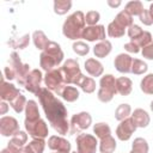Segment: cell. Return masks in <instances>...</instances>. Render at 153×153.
<instances>
[{"label": "cell", "instance_id": "obj_21", "mask_svg": "<svg viewBox=\"0 0 153 153\" xmlns=\"http://www.w3.org/2000/svg\"><path fill=\"white\" fill-rule=\"evenodd\" d=\"M85 69H86V72L91 75V76H100L102 74H103V72H104V67H103V65L100 63V61H98V60H96V59H93V57H90V59H87L86 61H85Z\"/></svg>", "mask_w": 153, "mask_h": 153}, {"label": "cell", "instance_id": "obj_50", "mask_svg": "<svg viewBox=\"0 0 153 153\" xmlns=\"http://www.w3.org/2000/svg\"><path fill=\"white\" fill-rule=\"evenodd\" d=\"M0 153H16V152H14V151H12L11 148L6 147V148H4V149H2V151H1Z\"/></svg>", "mask_w": 153, "mask_h": 153}, {"label": "cell", "instance_id": "obj_23", "mask_svg": "<svg viewBox=\"0 0 153 153\" xmlns=\"http://www.w3.org/2000/svg\"><path fill=\"white\" fill-rule=\"evenodd\" d=\"M111 50H112V44L108 39L102 41V42H98L93 47V54L98 59H104L105 56H108L111 53Z\"/></svg>", "mask_w": 153, "mask_h": 153}, {"label": "cell", "instance_id": "obj_25", "mask_svg": "<svg viewBox=\"0 0 153 153\" xmlns=\"http://www.w3.org/2000/svg\"><path fill=\"white\" fill-rule=\"evenodd\" d=\"M32 42H33L35 47H36L38 50H42V51H43L50 41L48 39V37L45 36V33H44L43 31L36 30V31H33V33H32Z\"/></svg>", "mask_w": 153, "mask_h": 153}, {"label": "cell", "instance_id": "obj_39", "mask_svg": "<svg viewBox=\"0 0 153 153\" xmlns=\"http://www.w3.org/2000/svg\"><path fill=\"white\" fill-rule=\"evenodd\" d=\"M26 103H27V100H26L25 96H23V94L20 93L16 99H13V100L10 103V105H11V108H12L17 114H20L23 110H25Z\"/></svg>", "mask_w": 153, "mask_h": 153}, {"label": "cell", "instance_id": "obj_2", "mask_svg": "<svg viewBox=\"0 0 153 153\" xmlns=\"http://www.w3.org/2000/svg\"><path fill=\"white\" fill-rule=\"evenodd\" d=\"M63 57H65V54L60 44L54 41H50L45 47V49L39 55V66L47 73L54 69L55 67H57L63 61Z\"/></svg>", "mask_w": 153, "mask_h": 153}, {"label": "cell", "instance_id": "obj_3", "mask_svg": "<svg viewBox=\"0 0 153 153\" xmlns=\"http://www.w3.org/2000/svg\"><path fill=\"white\" fill-rule=\"evenodd\" d=\"M85 14L82 11H75L71 16L67 17L62 25V33L65 37L72 41H76L78 38H81L82 32L85 30Z\"/></svg>", "mask_w": 153, "mask_h": 153}, {"label": "cell", "instance_id": "obj_46", "mask_svg": "<svg viewBox=\"0 0 153 153\" xmlns=\"http://www.w3.org/2000/svg\"><path fill=\"white\" fill-rule=\"evenodd\" d=\"M4 75H5L6 79L13 80V79H16V76H17V73H16L14 68H13L11 65H7V66L4 68Z\"/></svg>", "mask_w": 153, "mask_h": 153}, {"label": "cell", "instance_id": "obj_7", "mask_svg": "<svg viewBox=\"0 0 153 153\" xmlns=\"http://www.w3.org/2000/svg\"><path fill=\"white\" fill-rule=\"evenodd\" d=\"M44 84H45L48 90H50L51 92L57 93L59 96L61 94L62 90L67 85L63 80V76H62V73H61L60 68H54V69L47 72L45 75H44Z\"/></svg>", "mask_w": 153, "mask_h": 153}, {"label": "cell", "instance_id": "obj_27", "mask_svg": "<svg viewBox=\"0 0 153 153\" xmlns=\"http://www.w3.org/2000/svg\"><path fill=\"white\" fill-rule=\"evenodd\" d=\"M117 147L116 140L110 135L105 139H102L99 142V151L100 153H114Z\"/></svg>", "mask_w": 153, "mask_h": 153}, {"label": "cell", "instance_id": "obj_54", "mask_svg": "<svg viewBox=\"0 0 153 153\" xmlns=\"http://www.w3.org/2000/svg\"><path fill=\"white\" fill-rule=\"evenodd\" d=\"M72 153H79V152H78V151H75V152H72Z\"/></svg>", "mask_w": 153, "mask_h": 153}, {"label": "cell", "instance_id": "obj_55", "mask_svg": "<svg viewBox=\"0 0 153 153\" xmlns=\"http://www.w3.org/2000/svg\"><path fill=\"white\" fill-rule=\"evenodd\" d=\"M54 153H57V152H54Z\"/></svg>", "mask_w": 153, "mask_h": 153}, {"label": "cell", "instance_id": "obj_11", "mask_svg": "<svg viewBox=\"0 0 153 153\" xmlns=\"http://www.w3.org/2000/svg\"><path fill=\"white\" fill-rule=\"evenodd\" d=\"M136 124L134 123L131 117H128L123 121L120 122V124L116 128V136L118 137V140L121 141H128L131 135L134 134V131L136 130Z\"/></svg>", "mask_w": 153, "mask_h": 153}, {"label": "cell", "instance_id": "obj_14", "mask_svg": "<svg viewBox=\"0 0 153 153\" xmlns=\"http://www.w3.org/2000/svg\"><path fill=\"white\" fill-rule=\"evenodd\" d=\"M106 33L104 25H93V26H86L81 38L88 41V42H96V41H105Z\"/></svg>", "mask_w": 153, "mask_h": 153}, {"label": "cell", "instance_id": "obj_24", "mask_svg": "<svg viewBox=\"0 0 153 153\" xmlns=\"http://www.w3.org/2000/svg\"><path fill=\"white\" fill-rule=\"evenodd\" d=\"M75 86H79L85 93H93L96 90V81L92 76H86L82 74L80 79L76 81Z\"/></svg>", "mask_w": 153, "mask_h": 153}, {"label": "cell", "instance_id": "obj_40", "mask_svg": "<svg viewBox=\"0 0 153 153\" xmlns=\"http://www.w3.org/2000/svg\"><path fill=\"white\" fill-rule=\"evenodd\" d=\"M72 49H73V51H74L76 55H79V56H85V55H87V54L90 53V47H88V44L85 43V42H82V41H75V42L73 43V45H72Z\"/></svg>", "mask_w": 153, "mask_h": 153}, {"label": "cell", "instance_id": "obj_28", "mask_svg": "<svg viewBox=\"0 0 153 153\" xmlns=\"http://www.w3.org/2000/svg\"><path fill=\"white\" fill-rule=\"evenodd\" d=\"M93 134H96V137L98 139H105L111 135V129L108 123L105 122H98L93 126Z\"/></svg>", "mask_w": 153, "mask_h": 153}, {"label": "cell", "instance_id": "obj_41", "mask_svg": "<svg viewBox=\"0 0 153 153\" xmlns=\"http://www.w3.org/2000/svg\"><path fill=\"white\" fill-rule=\"evenodd\" d=\"M131 42H134L135 44H137L140 48H143V47L148 45L149 43H152V35L148 31H143L137 38L131 39Z\"/></svg>", "mask_w": 153, "mask_h": 153}, {"label": "cell", "instance_id": "obj_9", "mask_svg": "<svg viewBox=\"0 0 153 153\" xmlns=\"http://www.w3.org/2000/svg\"><path fill=\"white\" fill-rule=\"evenodd\" d=\"M76 148L79 153H96L97 151V137L92 134H85V133H80L76 139Z\"/></svg>", "mask_w": 153, "mask_h": 153}, {"label": "cell", "instance_id": "obj_20", "mask_svg": "<svg viewBox=\"0 0 153 153\" xmlns=\"http://www.w3.org/2000/svg\"><path fill=\"white\" fill-rule=\"evenodd\" d=\"M41 118L39 116V110H38V105L35 100L30 99L27 100L26 103V106H25V120H24V123H32V122H36Z\"/></svg>", "mask_w": 153, "mask_h": 153}, {"label": "cell", "instance_id": "obj_4", "mask_svg": "<svg viewBox=\"0 0 153 153\" xmlns=\"http://www.w3.org/2000/svg\"><path fill=\"white\" fill-rule=\"evenodd\" d=\"M117 93L116 90V79L112 74H105L100 76L99 80V90L97 93L98 99L102 103H109L112 100L115 94Z\"/></svg>", "mask_w": 153, "mask_h": 153}, {"label": "cell", "instance_id": "obj_35", "mask_svg": "<svg viewBox=\"0 0 153 153\" xmlns=\"http://www.w3.org/2000/svg\"><path fill=\"white\" fill-rule=\"evenodd\" d=\"M140 90L145 94L153 96V73H149L142 78V80L140 82Z\"/></svg>", "mask_w": 153, "mask_h": 153}, {"label": "cell", "instance_id": "obj_32", "mask_svg": "<svg viewBox=\"0 0 153 153\" xmlns=\"http://www.w3.org/2000/svg\"><path fill=\"white\" fill-rule=\"evenodd\" d=\"M106 32H108V36H109V37H112V38H120V37L124 36V33H126V29H124L123 26H121L120 24H117L116 22L112 20V22L108 25Z\"/></svg>", "mask_w": 153, "mask_h": 153}, {"label": "cell", "instance_id": "obj_13", "mask_svg": "<svg viewBox=\"0 0 153 153\" xmlns=\"http://www.w3.org/2000/svg\"><path fill=\"white\" fill-rule=\"evenodd\" d=\"M43 80V75H42V72L37 68L35 69H31V72L29 73L27 78H26V81H25V90L33 93L35 96L37 94V92L42 88L41 87V82Z\"/></svg>", "mask_w": 153, "mask_h": 153}, {"label": "cell", "instance_id": "obj_49", "mask_svg": "<svg viewBox=\"0 0 153 153\" xmlns=\"http://www.w3.org/2000/svg\"><path fill=\"white\" fill-rule=\"evenodd\" d=\"M106 4L110 6V7H112V8H116V7H118V6H121V1L120 0H116V1H112V0H108L106 1Z\"/></svg>", "mask_w": 153, "mask_h": 153}, {"label": "cell", "instance_id": "obj_48", "mask_svg": "<svg viewBox=\"0 0 153 153\" xmlns=\"http://www.w3.org/2000/svg\"><path fill=\"white\" fill-rule=\"evenodd\" d=\"M8 111V105L6 102H1L0 103V115H5Z\"/></svg>", "mask_w": 153, "mask_h": 153}, {"label": "cell", "instance_id": "obj_43", "mask_svg": "<svg viewBox=\"0 0 153 153\" xmlns=\"http://www.w3.org/2000/svg\"><path fill=\"white\" fill-rule=\"evenodd\" d=\"M142 32H143V30H142L139 25H136V24L130 25V26L128 27V30H127V33H128V36H129V38H130V41H131V39L137 38Z\"/></svg>", "mask_w": 153, "mask_h": 153}, {"label": "cell", "instance_id": "obj_30", "mask_svg": "<svg viewBox=\"0 0 153 153\" xmlns=\"http://www.w3.org/2000/svg\"><path fill=\"white\" fill-rule=\"evenodd\" d=\"M148 149L149 146L147 141L143 137H136L131 143V149L129 153H148Z\"/></svg>", "mask_w": 153, "mask_h": 153}, {"label": "cell", "instance_id": "obj_29", "mask_svg": "<svg viewBox=\"0 0 153 153\" xmlns=\"http://www.w3.org/2000/svg\"><path fill=\"white\" fill-rule=\"evenodd\" d=\"M143 5L141 1L139 0H131L129 2L126 4V7H124V11H127L131 17L134 16H140L142 12H143Z\"/></svg>", "mask_w": 153, "mask_h": 153}, {"label": "cell", "instance_id": "obj_8", "mask_svg": "<svg viewBox=\"0 0 153 153\" xmlns=\"http://www.w3.org/2000/svg\"><path fill=\"white\" fill-rule=\"evenodd\" d=\"M92 124V117L87 111H81L72 116L69 122V133L80 134L82 130H86Z\"/></svg>", "mask_w": 153, "mask_h": 153}, {"label": "cell", "instance_id": "obj_19", "mask_svg": "<svg viewBox=\"0 0 153 153\" xmlns=\"http://www.w3.org/2000/svg\"><path fill=\"white\" fill-rule=\"evenodd\" d=\"M130 117L133 118V121H134V123L136 124L137 128H146V127H148V124L151 122V117H149L148 112L146 110L141 109V108L135 109L131 112Z\"/></svg>", "mask_w": 153, "mask_h": 153}, {"label": "cell", "instance_id": "obj_45", "mask_svg": "<svg viewBox=\"0 0 153 153\" xmlns=\"http://www.w3.org/2000/svg\"><path fill=\"white\" fill-rule=\"evenodd\" d=\"M141 54H142V56H143L145 59H147V60H153V42L149 43L148 45L143 47L142 50H141Z\"/></svg>", "mask_w": 153, "mask_h": 153}, {"label": "cell", "instance_id": "obj_10", "mask_svg": "<svg viewBox=\"0 0 153 153\" xmlns=\"http://www.w3.org/2000/svg\"><path fill=\"white\" fill-rule=\"evenodd\" d=\"M24 126H25L27 134L32 139H44L49 134L48 124L42 118H39L38 121L32 122V123H24Z\"/></svg>", "mask_w": 153, "mask_h": 153}, {"label": "cell", "instance_id": "obj_47", "mask_svg": "<svg viewBox=\"0 0 153 153\" xmlns=\"http://www.w3.org/2000/svg\"><path fill=\"white\" fill-rule=\"evenodd\" d=\"M124 50H127L128 53H133V54H137L139 51H140V47L137 45V44H135L134 42H128V43H126L124 44Z\"/></svg>", "mask_w": 153, "mask_h": 153}, {"label": "cell", "instance_id": "obj_36", "mask_svg": "<svg viewBox=\"0 0 153 153\" xmlns=\"http://www.w3.org/2000/svg\"><path fill=\"white\" fill-rule=\"evenodd\" d=\"M30 43V35L26 33L19 38H14L12 41H8V45H11L13 49H25Z\"/></svg>", "mask_w": 153, "mask_h": 153}, {"label": "cell", "instance_id": "obj_31", "mask_svg": "<svg viewBox=\"0 0 153 153\" xmlns=\"http://www.w3.org/2000/svg\"><path fill=\"white\" fill-rule=\"evenodd\" d=\"M114 22H116L117 24H120L121 26H123L124 29H128L130 25H133V17L124 10H122L121 12H118L114 19Z\"/></svg>", "mask_w": 153, "mask_h": 153}, {"label": "cell", "instance_id": "obj_53", "mask_svg": "<svg viewBox=\"0 0 153 153\" xmlns=\"http://www.w3.org/2000/svg\"><path fill=\"white\" fill-rule=\"evenodd\" d=\"M149 108H151V110H152V111H153V100H152V102H151V104H149Z\"/></svg>", "mask_w": 153, "mask_h": 153}, {"label": "cell", "instance_id": "obj_26", "mask_svg": "<svg viewBox=\"0 0 153 153\" xmlns=\"http://www.w3.org/2000/svg\"><path fill=\"white\" fill-rule=\"evenodd\" d=\"M60 96H61L66 102H68V103H73V102H75V100L79 99L80 93H79V90H78L75 86L66 85L65 88L62 90V92H61Z\"/></svg>", "mask_w": 153, "mask_h": 153}, {"label": "cell", "instance_id": "obj_15", "mask_svg": "<svg viewBox=\"0 0 153 153\" xmlns=\"http://www.w3.org/2000/svg\"><path fill=\"white\" fill-rule=\"evenodd\" d=\"M48 147L57 153H71V143L62 136L51 135L48 139Z\"/></svg>", "mask_w": 153, "mask_h": 153}, {"label": "cell", "instance_id": "obj_42", "mask_svg": "<svg viewBox=\"0 0 153 153\" xmlns=\"http://www.w3.org/2000/svg\"><path fill=\"white\" fill-rule=\"evenodd\" d=\"M99 19H100V14L97 11H88L85 16V20H86V24H88V26L97 25Z\"/></svg>", "mask_w": 153, "mask_h": 153}, {"label": "cell", "instance_id": "obj_51", "mask_svg": "<svg viewBox=\"0 0 153 153\" xmlns=\"http://www.w3.org/2000/svg\"><path fill=\"white\" fill-rule=\"evenodd\" d=\"M148 13H149V16H151V18H152V20H153V4H151V5H149Z\"/></svg>", "mask_w": 153, "mask_h": 153}, {"label": "cell", "instance_id": "obj_44", "mask_svg": "<svg viewBox=\"0 0 153 153\" xmlns=\"http://www.w3.org/2000/svg\"><path fill=\"white\" fill-rule=\"evenodd\" d=\"M139 19H140V22H141L143 25L149 26V25L153 24V20H152V18H151L149 13H148V10H143V12L139 16Z\"/></svg>", "mask_w": 153, "mask_h": 153}, {"label": "cell", "instance_id": "obj_34", "mask_svg": "<svg viewBox=\"0 0 153 153\" xmlns=\"http://www.w3.org/2000/svg\"><path fill=\"white\" fill-rule=\"evenodd\" d=\"M72 7L71 0H55L54 1V12L59 16L66 14Z\"/></svg>", "mask_w": 153, "mask_h": 153}, {"label": "cell", "instance_id": "obj_5", "mask_svg": "<svg viewBox=\"0 0 153 153\" xmlns=\"http://www.w3.org/2000/svg\"><path fill=\"white\" fill-rule=\"evenodd\" d=\"M60 71L62 73L63 80L67 85H75L76 81L82 75V73L80 71L79 62L74 59H67L63 62V65L60 67Z\"/></svg>", "mask_w": 153, "mask_h": 153}, {"label": "cell", "instance_id": "obj_18", "mask_svg": "<svg viewBox=\"0 0 153 153\" xmlns=\"http://www.w3.org/2000/svg\"><path fill=\"white\" fill-rule=\"evenodd\" d=\"M27 141V133L24 130H19L17 134H14L10 142L7 143V147L14 151L16 153H22L23 148L25 147V143Z\"/></svg>", "mask_w": 153, "mask_h": 153}, {"label": "cell", "instance_id": "obj_16", "mask_svg": "<svg viewBox=\"0 0 153 153\" xmlns=\"http://www.w3.org/2000/svg\"><path fill=\"white\" fill-rule=\"evenodd\" d=\"M19 94H20L19 90L13 84H11L10 81H5V79H2L1 87H0V98L2 99V102H10L11 103Z\"/></svg>", "mask_w": 153, "mask_h": 153}, {"label": "cell", "instance_id": "obj_6", "mask_svg": "<svg viewBox=\"0 0 153 153\" xmlns=\"http://www.w3.org/2000/svg\"><path fill=\"white\" fill-rule=\"evenodd\" d=\"M8 65H11L16 73H17V76H16V80L18 82L19 86H25V81H26V78L29 75V73L31 72L30 69V66L27 63H23L22 60H20V56L18 55V53L16 51H12L11 55H10V60H8Z\"/></svg>", "mask_w": 153, "mask_h": 153}, {"label": "cell", "instance_id": "obj_33", "mask_svg": "<svg viewBox=\"0 0 153 153\" xmlns=\"http://www.w3.org/2000/svg\"><path fill=\"white\" fill-rule=\"evenodd\" d=\"M130 115H131V106L129 104H127V103L120 104L115 110V118L117 121H120V122L126 120V118H128Z\"/></svg>", "mask_w": 153, "mask_h": 153}, {"label": "cell", "instance_id": "obj_12", "mask_svg": "<svg viewBox=\"0 0 153 153\" xmlns=\"http://www.w3.org/2000/svg\"><path fill=\"white\" fill-rule=\"evenodd\" d=\"M19 123L12 116H2L0 118V134L5 137H12L19 131Z\"/></svg>", "mask_w": 153, "mask_h": 153}, {"label": "cell", "instance_id": "obj_1", "mask_svg": "<svg viewBox=\"0 0 153 153\" xmlns=\"http://www.w3.org/2000/svg\"><path fill=\"white\" fill-rule=\"evenodd\" d=\"M36 96L38 97L44 115L54 130L60 135H66L69 131V122L67 120V109L63 103L47 87H42Z\"/></svg>", "mask_w": 153, "mask_h": 153}, {"label": "cell", "instance_id": "obj_17", "mask_svg": "<svg viewBox=\"0 0 153 153\" xmlns=\"http://www.w3.org/2000/svg\"><path fill=\"white\" fill-rule=\"evenodd\" d=\"M131 63H133V57L129 54L121 53L118 54L115 60H114V66L120 73H130L131 71Z\"/></svg>", "mask_w": 153, "mask_h": 153}, {"label": "cell", "instance_id": "obj_37", "mask_svg": "<svg viewBox=\"0 0 153 153\" xmlns=\"http://www.w3.org/2000/svg\"><path fill=\"white\" fill-rule=\"evenodd\" d=\"M148 69V66L145 61L140 60V59H133V63H131V71L130 73L136 74V75H141L143 73H146Z\"/></svg>", "mask_w": 153, "mask_h": 153}, {"label": "cell", "instance_id": "obj_38", "mask_svg": "<svg viewBox=\"0 0 153 153\" xmlns=\"http://www.w3.org/2000/svg\"><path fill=\"white\" fill-rule=\"evenodd\" d=\"M45 143L47 142L44 141V139H32V141H30L26 147L30 149L31 153H43Z\"/></svg>", "mask_w": 153, "mask_h": 153}, {"label": "cell", "instance_id": "obj_22", "mask_svg": "<svg viewBox=\"0 0 153 153\" xmlns=\"http://www.w3.org/2000/svg\"><path fill=\"white\" fill-rule=\"evenodd\" d=\"M116 90L121 96H129L133 91V81L127 76H120L116 79Z\"/></svg>", "mask_w": 153, "mask_h": 153}, {"label": "cell", "instance_id": "obj_52", "mask_svg": "<svg viewBox=\"0 0 153 153\" xmlns=\"http://www.w3.org/2000/svg\"><path fill=\"white\" fill-rule=\"evenodd\" d=\"M22 153H31V152H30V149H29V148H27V147L25 146V147L23 148V151H22Z\"/></svg>", "mask_w": 153, "mask_h": 153}]
</instances>
